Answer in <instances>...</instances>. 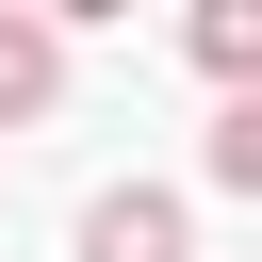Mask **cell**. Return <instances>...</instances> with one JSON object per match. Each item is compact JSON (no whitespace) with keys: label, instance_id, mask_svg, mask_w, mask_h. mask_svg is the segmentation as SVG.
Instances as JSON below:
<instances>
[{"label":"cell","instance_id":"7a4b0ae2","mask_svg":"<svg viewBox=\"0 0 262 262\" xmlns=\"http://www.w3.org/2000/svg\"><path fill=\"white\" fill-rule=\"evenodd\" d=\"M66 98V16L49 0H0V131H33Z\"/></svg>","mask_w":262,"mask_h":262},{"label":"cell","instance_id":"3957f363","mask_svg":"<svg viewBox=\"0 0 262 262\" xmlns=\"http://www.w3.org/2000/svg\"><path fill=\"white\" fill-rule=\"evenodd\" d=\"M180 49H196L213 82H262V0H196V16H180Z\"/></svg>","mask_w":262,"mask_h":262},{"label":"cell","instance_id":"5b68a950","mask_svg":"<svg viewBox=\"0 0 262 262\" xmlns=\"http://www.w3.org/2000/svg\"><path fill=\"white\" fill-rule=\"evenodd\" d=\"M49 16H131V0H49Z\"/></svg>","mask_w":262,"mask_h":262},{"label":"cell","instance_id":"277c9868","mask_svg":"<svg viewBox=\"0 0 262 262\" xmlns=\"http://www.w3.org/2000/svg\"><path fill=\"white\" fill-rule=\"evenodd\" d=\"M213 180L262 196V82H229V115H213Z\"/></svg>","mask_w":262,"mask_h":262},{"label":"cell","instance_id":"6da1fadb","mask_svg":"<svg viewBox=\"0 0 262 262\" xmlns=\"http://www.w3.org/2000/svg\"><path fill=\"white\" fill-rule=\"evenodd\" d=\"M82 262H196V229L164 180H115V196H82Z\"/></svg>","mask_w":262,"mask_h":262}]
</instances>
